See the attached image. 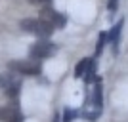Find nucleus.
I'll return each mask as SVG.
<instances>
[{
    "label": "nucleus",
    "instance_id": "f257e3e1",
    "mask_svg": "<svg viewBox=\"0 0 128 122\" xmlns=\"http://www.w3.org/2000/svg\"><path fill=\"white\" fill-rule=\"evenodd\" d=\"M8 69L14 71L16 74H23V76H38L42 73V65L36 59H16L8 63Z\"/></svg>",
    "mask_w": 128,
    "mask_h": 122
},
{
    "label": "nucleus",
    "instance_id": "f03ea898",
    "mask_svg": "<svg viewBox=\"0 0 128 122\" xmlns=\"http://www.w3.org/2000/svg\"><path fill=\"white\" fill-rule=\"evenodd\" d=\"M19 27H21L23 31L31 32V34H36L38 38H48L54 32V29H56V27H54L52 23H48L46 19H23V21L19 23Z\"/></svg>",
    "mask_w": 128,
    "mask_h": 122
},
{
    "label": "nucleus",
    "instance_id": "7ed1b4c3",
    "mask_svg": "<svg viewBox=\"0 0 128 122\" xmlns=\"http://www.w3.org/2000/svg\"><path fill=\"white\" fill-rule=\"evenodd\" d=\"M56 52H58V48H56L54 42H50V40H38L36 44L31 46L29 55H31V59H46L50 55H54Z\"/></svg>",
    "mask_w": 128,
    "mask_h": 122
},
{
    "label": "nucleus",
    "instance_id": "20e7f679",
    "mask_svg": "<svg viewBox=\"0 0 128 122\" xmlns=\"http://www.w3.org/2000/svg\"><path fill=\"white\" fill-rule=\"evenodd\" d=\"M0 88L4 90V94L8 97H17L19 94V88H21V82L16 74H10V73H2L0 74Z\"/></svg>",
    "mask_w": 128,
    "mask_h": 122
},
{
    "label": "nucleus",
    "instance_id": "39448f33",
    "mask_svg": "<svg viewBox=\"0 0 128 122\" xmlns=\"http://www.w3.org/2000/svg\"><path fill=\"white\" fill-rule=\"evenodd\" d=\"M0 120L2 122H21V113L16 105L0 107Z\"/></svg>",
    "mask_w": 128,
    "mask_h": 122
},
{
    "label": "nucleus",
    "instance_id": "423d86ee",
    "mask_svg": "<svg viewBox=\"0 0 128 122\" xmlns=\"http://www.w3.org/2000/svg\"><path fill=\"white\" fill-rule=\"evenodd\" d=\"M122 25H124V21L120 19V21H118L117 25L111 29V32L107 34V40L113 44V50H115V53L118 52V36H120V29H122Z\"/></svg>",
    "mask_w": 128,
    "mask_h": 122
},
{
    "label": "nucleus",
    "instance_id": "0eeeda50",
    "mask_svg": "<svg viewBox=\"0 0 128 122\" xmlns=\"http://www.w3.org/2000/svg\"><path fill=\"white\" fill-rule=\"evenodd\" d=\"M44 19H46L48 23H52L54 27H63V23H65V17L59 15L58 11H54V10H46L44 11Z\"/></svg>",
    "mask_w": 128,
    "mask_h": 122
},
{
    "label": "nucleus",
    "instance_id": "6e6552de",
    "mask_svg": "<svg viewBox=\"0 0 128 122\" xmlns=\"http://www.w3.org/2000/svg\"><path fill=\"white\" fill-rule=\"evenodd\" d=\"M88 63H90V59H80L78 65L75 67V78H82L86 73V69H88Z\"/></svg>",
    "mask_w": 128,
    "mask_h": 122
},
{
    "label": "nucleus",
    "instance_id": "1a4fd4ad",
    "mask_svg": "<svg viewBox=\"0 0 128 122\" xmlns=\"http://www.w3.org/2000/svg\"><path fill=\"white\" fill-rule=\"evenodd\" d=\"M96 74V63H94V59H90V63H88V69H86V73H84V80L86 82H94V76Z\"/></svg>",
    "mask_w": 128,
    "mask_h": 122
},
{
    "label": "nucleus",
    "instance_id": "9d476101",
    "mask_svg": "<svg viewBox=\"0 0 128 122\" xmlns=\"http://www.w3.org/2000/svg\"><path fill=\"white\" fill-rule=\"evenodd\" d=\"M105 42H107V32H102V34H100V38H98V44H96V55H100V53L103 52Z\"/></svg>",
    "mask_w": 128,
    "mask_h": 122
},
{
    "label": "nucleus",
    "instance_id": "9b49d317",
    "mask_svg": "<svg viewBox=\"0 0 128 122\" xmlns=\"http://www.w3.org/2000/svg\"><path fill=\"white\" fill-rule=\"evenodd\" d=\"M94 105L102 109V84L100 82L96 84V90H94Z\"/></svg>",
    "mask_w": 128,
    "mask_h": 122
},
{
    "label": "nucleus",
    "instance_id": "f8f14e48",
    "mask_svg": "<svg viewBox=\"0 0 128 122\" xmlns=\"http://www.w3.org/2000/svg\"><path fill=\"white\" fill-rule=\"evenodd\" d=\"M75 117H76V113L67 109V111H65V115H63V122H73V118H75Z\"/></svg>",
    "mask_w": 128,
    "mask_h": 122
},
{
    "label": "nucleus",
    "instance_id": "ddd939ff",
    "mask_svg": "<svg viewBox=\"0 0 128 122\" xmlns=\"http://www.w3.org/2000/svg\"><path fill=\"white\" fill-rule=\"evenodd\" d=\"M27 2H31V4H48V2H50V0H27Z\"/></svg>",
    "mask_w": 128,
    "mask_h": 122
},
{
    "label": "nucleus",
    "instance_id": "4468645a",
    "mask_svg": "<svg viewBox=\"0 0 128 122\" xmlns=\"http://www.w3.org/2000/svg\"><path fill=\"white\" fill-rule=\"evenodd\" d=\"M115 6H117V0H111V2H109V8H115Z\"/></svg>",
    "mask_w": 128,
    "mask_h": 122
}]
</instances>
